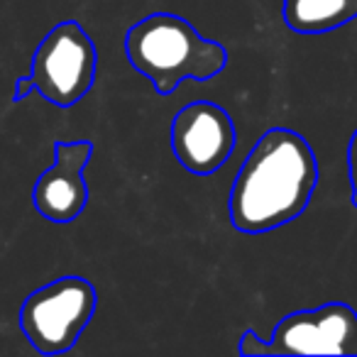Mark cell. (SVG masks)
I'll use <instances>...</instances> for the list:
<instances>
[{
	"instance_id": "6da1fadb",
	"label": "cell",
	"mask_w": 357,
	"mask_h": 357,
	"mask_svg": "<svg viewBox=\"0 0 357 357\" xmlns=\"http://www.w3.org/2000/svg\"><path fill=\"white\" fill-rule=\"evenodd\" d=\"M318 186L316 152L301 132L272 128L255 142L230 189V223L248 235L296 220Z\"/></svg>"
},
{
	"instance_id": "7a4b0ae2",
	"label": "cell",
	"mask_w": 357,
	"mask_h": 357,
	"mask_svg": "<svg viewBox=\"0 0 357 357\" xmlns=\"http://www.w3.org/2000/svg\"><path fill=\"white\" fill-rule=\"evenodd\" d=\"M125 54L159 96L174 93L186 79L208 81L228 66V50L220 42L206 40L174 13H152L135 22L125 35Z\"/></svg>"
},
{
	"instance_id": "3957f363",
	"label": "cell",
	"mask_w": 357,
	"mask_h": 357,
	"mask_svg": "<svg viewBox=\"0 0 357 357\" xmlns=\"http://www.w3.org/2000/svg\"><path fill=\"white\" fill-rule=\"evenodd\" d=\"M96 66L98 52L89 32L76 20H64L37 45L30 76L15 86V100L37 91L56 108H71L93 89Z\"/></svg>"
},
{
	"instance_id": "277c9868",
	"label": "cell",
	"mask_w": 357,
	"mask_h": 357,
	"mask_svg": "<svg viewBox=\"0 0 357 357\" xmlns=\"http://www.w3.org/2000/svg\"><path fill=\"white\" fill-rule=\"evenodd\" d=\"M98 306L93 284L84 277H59L35 289L20 306V328L42 355L69 352Z\"/></svg>"
},
{
	"instance_id": "5b68a950",
	"label": "cell",
	"mask_w": 357,
	"mask_h": 357,
	"mask_svg": "<svg viewBox=\"0 0 357 357\" xmlns=\"http://www.w3.org/2000/svg\"><path fill=\"white\" fill-rule=\"evenodd\" d=\"M238 142L235 123L220 105L194 100L174 115L172 149L186 172L196 176L215 174L230 159Z\"/></svg>"
},
{
	"instance_id": "8992f818",
	"label": "cell",
	"mask_w": 357,
	"mask_h": 357,
	"mask_svg": "<svg viewBox=\"0 0 357 357\" xmlns=\"http://www.w3.org/2000/svg\"><path fill=\"white\" fill-rule=\"evenodd\" d=\"M357 328V313L347 303L294 311L274 326L269 352L282 357L296 355H350Z\"/></svg>"
},
{
	"instance_id": "52a82bcc",
	"label": "cell",
	"mask_w": 357,
	"mask_h": 357,
	"mask_svg": "<svg viewBox=\"0 0 357 357\" xmlns=\"http://www.w3.org/2000/svg\"><path fill=\"white\" fill-rule=\"evenodd\" d=\"M91 154L93 144L89 139L54 144V164L40 174L32 189V204L42 218L66 225L84 213L89 204L84 169L91 162Z\"/></svg>"
},
{
	"instance_id": "ba28073f",
	"label": "cell",
	"mask_w": 357,
	"mask_h": 357,
	"mask_svg": "<svg viewBox=\"0 0 357 357\" xmlns=\"http://www.w3.org/2000/svg\"><path fill=\"white\" fill-rule=\"evenodd\" d=\"M284 22L298 35H326L357 17V0H284Z\"/></svg>"
},
{
	"instance_id": "9c48e42d",
	"label": "cell",
	"mask_w": 357,
	"mask_h": 357,
	"mask_svg": "<svg viewBox=\"0 0 357 357\" xmlns=\"http://www.w3.org/2000/svg\"><path fill=\"white\" fill-rule=\"evenodd\" d=\"M238 350H240V355H245V357L272 355V352H269V342H264L262 337H259L257 333L252 331V328H248V331L240 335Z\"/></svg>"
},
{
	"instance_id": "30bf717a",
	"label": "cell",
	"mask_w": 357,
	"mask_h": 357,
	"mask_svg": "<svg viewBox=\"0 0 357 357\" xmlns=\"http://www.w3.org/2000/svg\"><path fill=\"white\" fill-rule=\"evenodd\" d=\"M347 174H350L352 186V206L357 208V130L352 132L350 144H347Z\"/></svg>"
},
{
	"instance_id": "8fae6325",
	"label": "cell",
	"mask_w": 357,
	"mask_h": 357,
	"mask_svg": "<svg viewBox=\"0 0 357 357\" xmlns=\"http://www.w3.org/2000/svg\"><path fill=\"white\" fill-rule=\"evenodd\" d=\"M350 355H357V328H355V335H352V342H350Z\"/></svg>"
}]
</instances>
